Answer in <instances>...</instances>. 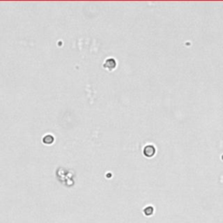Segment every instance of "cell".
<instances>
[{
    "mask_svg": "<svg viewBox=\"0 0 223 223\" xmlns=\"http://www.w3.org/2000/svg\"><path fill=\"white\" fill-rule=\"evenodd\" d=\"M43 142H44V144H46V145H51L53 144V142H54V137L53 135H45L43 138Z\"/></svg>",
    "mask_w": 223,
    "mask_h": 223,
    "instance_id": "3",
    "label": "cell"
},
{
    "mask_svg": "<svg viewBox=\"0 0 223 223\" xmlns=\"http://www.w3.org/2000/svg\"><path fill=\"white\" fill-rule=\"evenodd\" d=\"M144 154L147 157H151L154 154V148L152 146H147L144 149Z\"/></svg>",
    "mask_w": 223,
    "mask_h": 223,
    "instance_id": "2",
    "label": "cell"
},
{
    "mask_svg": "<svg viewBox=\"0 0 223 223\" xmlns=\"http://www.w3.org/2000/svg\"><path fill=\"white\" fill-rule=\"evenodd\" d=\"M116 60L114 59V58H107L106 60L105 61L104 63V68H105L106 70H109V71H113L116 67Z\"/></svg>",
    "mask_w": 223,
    "mask_h": 223,
    "instance_id": "1",
    "label": "cell"
},
{
    "mask_svg": "<svg viewBox=\"0 0 223 223\" xmlns=\"http://www.w3.org/2000/svg\"><path fill=\"white\" fill-rule=\"evenodd\" d=\"M153 208L152 207H146L144 210L145 214H146V215H151V214H153Z\"/></svg>",
    "mask_w": 223,
    "mask_h": 223,
    "instance_id": "4",
    "label": "cell"
}]
</instances>
